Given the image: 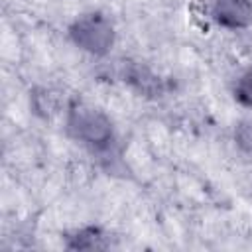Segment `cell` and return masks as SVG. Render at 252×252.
I'll return each instance as SVG.
<instances>
[{"mask_svg": "<svg viewBox=\"0 0 252 252\" xmlns=\"http://www.w3.org/2000/svg\"><path fill=\"white\" fill-rule=\"evenodd\" d=\"M213 18L230 30L246 28L252 22V4L250 0H215Z\"/></svg>", "mask_w": 252, "mask_h": 252, "instance_id": "3", "label": "cell"}, {"mask_svg": "<svg viewBox=\"0 0 252 252\" xmlns=\"http://www.w3.org/2000/svg\"><path fill=\"white\" fill-rule=\"evenodd\" d=\"M33 108L37 114L41 116H51L57 112L59 108V98L57 94H53L51 91L47 89H39L35 94H33Z\"/></svg>", "mask_w": 252, "mask_h": 252, "instance_id": "6", "label": "cell"}, {"mask_svg": "<svg viewBox=\"0 0 252 252\" xmlns=\"http://www.w3.org/2000/svg\"><path fill=\"white\" fill-rule=\"evenodd\" d=\"M128 83L142 94L146 96H159L163 93V83L158 75H154L150 69L146 67H132L126 73Z\"/></svg>", "mask_w": 252, "mask_h": 252, "instance_id": "4", "label": "cell"}, {"mask_svg": "<svg viewBox=\"0 0 252 252\" xmlns=\"http://www.w3.org/2000/svg\"><path fill=\"white\" fill-rule=\"evenodd\" d=\"M234 140L240 150L252 152V124L250 122H240L234 130Z\"/></svg>", "mask_w": 252, "mask_h": 252, "instance_id": "8", "label": "cell"}, {"mask_svg": "<svg viewBox=\"0 0 252 252\" xmlns=\"http://www.w3.org/2000/svg\"><path fill=\"white\" fill-rule=\"evenodd\" d=\"M73 242H69V248H79V250H98V248H106V236H102V232L98 228H85L81 232H77L75 236H71Z\"/></svg>", "mask_w": 252, "mask_h": 252, "instance_id": "5", "label": "cell"}, {"mask_svg": "<svg viewBox=\"0 0 252 252\" xmlns=\"http://www.w3.org/2000/svg\"><path fill=\"white\" fill-rule=\"evenodd\" d=\"M69 35L75 45H79L81 49L93 55L108 53L114 43V28L100 14H89L79 18L69 28Z\"/></svg>", "mask_w": 252, "mask_h": 252, "instance_id": "2", "label": "cell"}, {"mask_svg": "<svg viewBox=\"0 0 252 252\" xmlns=\"http://www.w3.org/2000/svg\"><path fill=\"white\" fill-rule=\"evenodd\" d=\"M234 98L242 106H252V69H246L234 83Z\"/></svg>", "mask_w": 252, "mask_h": 252, "instance_id": "7", "label": "cell"}, {"mask_svg": "<svg viewBox=\"0 0 252 252\" xmlns=\"http://www.w3.org/2000/svg\"><path fill=\"white\" fill-rule=\"evenodd\" d=\"M67 132L81 144L104 150L112 142V124L108 116L93 106L75 104L67 114Z\"/></svg>", "mask_w": 252, "mask_h": 252, "instance_id": "1", "label": "cell"}]
</instances>
